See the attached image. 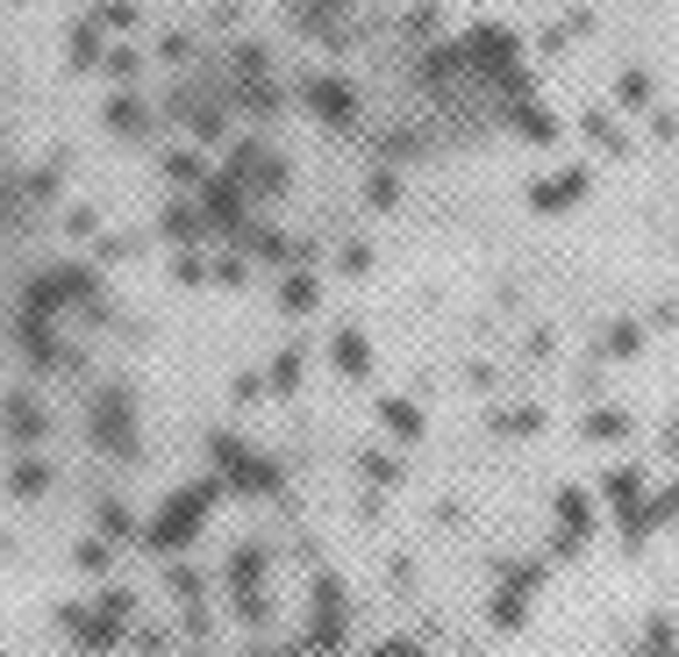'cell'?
<instances>
[{
  "instance_id": "cell-14",
  "label": "cell",
  "mask_w": 679,
  "mask_h": 657,
  "mask_svg": "<svg viewBox=\"0 0 679 657\" xmlns=\"http://www.w3.org/2000/svg\"><path fill=\"white\" fill-rule=\"evenodd\" d=\"M580 193H586V172H580V165H565L558 179H543L530 201H537V208H565V201H580Z\"/></svg>"
},
{
  "instance_id": "cell-41",
  "label": "cell",
  "mask_w": 679,
  "mask_h": 657,
  "mask_svg": "<svg viewBox=\"0 0 679 657\" xmlns=\"http://www.w3.org/2000/svg\"><path fill=\"white\" fill-rule=\"evenodd\" d=\"M251 657H286V650H272V644H258V650H251Z\"/></svg>"
},
{
  "instance_id": "cell-1",
  "label": "cell",
  "mask_w": 679,
  "mask_h": 657,
  "mask_svg": "<svg viewBox=\"0 0 679 657\" xmlns=\"http://www.w3.org/2000/svg\"><path fill=\"white\" fill-rule=\"evenodd\" d=\"M222 494H230V479L222 471H208V479H193V486H179L172 500H165L158 515H150V529H144V543L150 550H187L193 537H201V522L222 508Z\"/></svg>"
},
{
  "instance_id": "cell-38",
  "label": "cell",
  "mask_w": 679,
  "mask_h": 657,
  "mask_svg": "<svg viewBox=\"0 0 679 657\" xmlns=\"http://www.w3.org/2000/svg\"><path fill=\"white\" fill-rule=\"evenodd\" d=\"M100 607H115V615H136V593H129V586H108V593H100Z\"/></svg>"
},
{
  "instance_id": "cell-29",
  "label": "cell",
  "mask_w": 679,
  "mask_h": 657,
  "mask_svg": "<svg viewBox=\"0 0 679 657\" xmlns=\"http://www.w3.org/2000/svg\"><path fill=\"white\" fill-rule=\"evenodd\" d=\"M365 201H372V208H394V201H401V179H394V165H380V172H372Z\"/></svg>"
},
{
  "instance_id": "cell-30",
  "label": "cell",
  "mask_w": 679,
  "mask_h": 657,
  "mask_svg": "<svg viewBox=\"0 0 679 657\" xmlns=\"http://www.w3.org/2000/svg\"><path fill=\"white\" fill-rule=\"evenodd\" d=\"M100 72H108V80H136V72H144V57H136L129 43H115V51L100 57Z\"/></svg>"
},
{
  "instance_id": "cell-22",
  "label": "cell",
  "mask_w": 679,
  "mask_h": 657,
  "mask_svg": "<svg viewBox=\"0 0 679 657\" xmlns=\"http://www.w3.org/2000/svg\"><path fill=\"white\" fill-rule=\"evenodd\" d=\"M72 564H79V572H108V564H115V537H86L79 550H72Z\"/></svg>"
},
{
  "instance_id": "cell-5",
  "label": "cell",
  "mask_w": 679,
  "mask_h": 657,
  "mask_svg": "<svg viewBox=\"0 0 679 657\" xmlns=\"http://www.w3.org/2000/svg\"><path fill=\"white\" fill-rule=\"evenodd\" d=\"M300 650H308V657H337L343 650V586L329 572H315V615H308Z\"/></svg>"
},
{
  "instance_id": "cell-8",
  "label": "cell",
  "mask_w": 679,
  "mask_h": 657,
  "mask_svg": "<svg viewBox=\"0 0 679 657\" xmlns=\"http://www.w3.org/2000/svg\"><path fill=\"white\" fill-rule=\"evenodd\" d=\"M543 586V564H508V579H501V593H494V629H522V607H530V593Z\"/></svg>"
},
{
  "instance_id": "cell-39",
  "label": "cell",
  "mask_w": 679,
  "mask_h": 657,
  "mask_svg": "<svg viewBox=\"0 0 679 657\" xmlns=\"http://www.w3.org/2000/svg\"><path fill=\"white\" fill-rule=\"evenodd\" d=\"M215 279L222 286H244V257H215Z\"/></svg>"
},
{
  "instance_id": "cell-12",
  "label": "cell",
  "mask_w": 679,
  "mask_h": 657,
  "mask_svg": "<svg viewBox=\"0 0 679 657\" xmlns=\"http://www.w3.org/2000/svg\"><path fill=\"white\" fill-rule=\"evenodd\" d=\"M100 29H108V22L86 8V22L72 29V72H100V57H108V51H100Z\"/></svg>"
},
{
  "instance_id": "cell-33",
  "label": "cell",
  "mask_w": 679,
  "mask_h": 657,
  "mask_svg": "<svg viewBox=\"0 0 679 657\" xmlns=\"http://www.w3.org/2000/svg\"><path fill=\"white\" fill-rule=\"evenodd\" d=\"M94 14H100V22H108V29H129V22H136V0H100Z\"/></svg>"
},
{
  "instance_id": "cell-10",
  "label": "cell",
  "mask_w": 679,
  "mask_h": 657,
  "mask_svg": "<svg viewBox=\"0 0 679 657\" xmlns=\"http://www.w3.org/2000/svg\"><path fill=\"white\" fill-rule=\"evenodd\" d=\"M43 430H51V415H43L29 393H8V436L29 451V443H43Z\"/></svg>"
},
{
  "instance_id": "cell-7",
  "label": "cell",
  "mask_w": 679,
  "mask_h": 657,
  "mask_svg": "<svg viewBox=\"0 0 679 657\" xmlns=\"http://www.w3.org/2000/svg\"><path fill=\"white\" fill-rule=\"evenodd\" d=\"M201 215L215 236H244V179L236 172H208L201 179Z\"/></svg>"
},
{
  "instance_id": "cell-28",
  "label": "cell",
  "mask_w": 679,
  "mask_h": 657,
  "mask_svg": "<svg viewBox=\"0 0 679 657\" xmlns=\"http://www.w3.org/2000/svg\"><path fill=\"white\" fill-rule=\"evenodd\" d=\"M601 494H608L615 508L629 515V508H637V471H608V479H601Z\"/></svg>"
},
{
  "instance_id": "cell-23",
  "label": "cell",
  "mask_w": 679,
  "mask_h": 657,
  "mask_svg": "<svg viewBox=\"0 0 679 657\" xmlns=\"http://www.w3.org/2000/svg\"><path fill=\"white\" fill-rule=\"evenodd\" d=\"M100 121H108L115 136H136V129H144V108H136V100L123 94V100H108V108H100Z\"/></svg>"
},
{
  "instance_id": "cell-11",
  "label": "cell",
  "mask_w": 679,
  "mask_h": 657,
  "mask_svg": "<svg viewBox=\"0 0 679 657\" xmlns=\"http://www.w3.org/2000/svg\"><path fill=\"white\" fill-rule=\"evenodd\" d=\"M158 236H165V243H208L215 229H208L201 208H165V215H158Z\"/></svg>"
},
{
  "instance_id": "cell-15",
  "label": "cell",
  "mask_w": 679,
  "mask_h": 657,
  "mask_svg": "<svg viewBox=\"0 0 679 657\" xmlns=\"http://www.w3.org/2000/svg\"><path fill=\"white\" fill-rule=\"evenodd\" d=\"M236 243H244L251 257H265V265H279V257H300V243H286L279 229H251V222H244V236H236Z\"/></svg>"
},
{
  "instance_id": "cell-4",
  "label": "cell",
  "mask_w": 679,
  "mask_h": 657,
  "mask_svg": "<svg viewBox=\"0 0 679 657\" xmlns=\"http://www.w3.org/2000/svg\"><path fill=\"white\" fill-rule=\"evenodd\" d=\"M230 601H236V622L244 629H265L272 622V601H265V543H244L230 564Z\"/></svg>"
},
{
  "instance_id": "cell-32",
  "label": "cell",
  "mask_w": 679,
  "mask_h": 657,
  "mask_svg": "<svg viewBox=\"0 0 679 657\" xmlns=\"http://www.w3.org/2000/svg\"><path fill=\"white\" fill-rule=\"evenodd\" d=\"M22 193H29V201H51V193H57V165H36V172L22 179Z\"/></svg>"
},
{
  "instance_id": "cell-19",
  "label": "cell",
  "mask_w": 679,
  "mask_h": 657,
  "mask_svg": "<svg viewBox=\"0 0 679 657\" xmlns=\"http://www.w3.org/2000/svg\"><path fill=\"white\" fill-rule=\"evenodd\" d=\"M172 644H179V636L165 629V622H136V629H129V650L136 657H172Z\"/></svg>"
},
{
  "instance_id": "cell-17",
  "label": "cell",
  "mask_w": 679,
  "mask_h": 657,
  "mask_svg": "<svg viewBox=\"0 0 679 657\" xmlns=\"http://www.w3.org/2000/svg\"><path fill=\"white\" fill-rule=\"evenodd\" d=\"M380 422H386V430H394L401 443H415V436H422V407H415V401H401V393H386V401H380Z\"/></svg>"
},
{
  "instance_id": "cell-21",
  "label": "cell",
  "mask_w": 679,
  "mask_h": 657,
  "mask_svg": "<svg viewBox=\"0 0 679 657\" xmlns=\"http://www.w3.org/2000/svg\"><path fill=\"white\" fill-rule=\"evenodd\" d=\"M358 471H365L372 486H401V471H407V465H401L394 451H365V457H358Z\"/></svg>"
},
{
  "instance_id": "cell-34",
  "label": "cell",
  "mask_w": 679,
  "mask_h": 657,
  "mask_svg": "<svg viewBox=\"0 0 679 657\" xmlns=\"http://www.w3.org/2000/svg\"><path fill=\"white\" fill-rule=\"evenodd\" d=\"M415 150H422V136L394 129V136H386V144H380V165H386V158H415Z\"/></svg>"
},
{
  "instance_id": "cell-20",
  "label": "cell",
  "mask_w": 679,
  "mask_h": 657,
  "mask_svg": "<svg viewBox=\"0 0 679 657\" xmlns=\"http://www.w3.org/2000/svg\"><path fill=\"white\" fill-rule=\"evenodd\" d=\"M508 121H516V129H522V136H530V144H551V136H558V121H551V115H543V108H537V100H516V115H508Z\"/></svg>"
},
{
  "instance_id": "cell-37",
  "label": "cell",
  "mask_w": 679,
  "mask_h": 657,
  "mask_svg": "<svg viewBox=\"0 0 679 657\" xmlns=\"http://www.w3.org/2000/svg\"><path fill=\"white\" fill-rule=\"evenodd\" d=\"M623 430H629L623 415H586V436H623Z\"/></svg>"
},
{
  "instance_id": "cell-40",
  "label": "cell",
  "mask_w": 679,
  "mask_h": 657,
  "mask_svg": "<svg viewBox=\"0 0 679 657\" xmlns=\"http://www.w3.org/2000/svg\"><path fill=\"white\" fill-rule=\"evenodd\" d=\"M187 636H193V644L208 636V607H201V601H187Z\"/></svg>"
},
{
  "instance_id": "cell-9",
  "label": "cell",
  "mask_w": 679,
  "mask_h": 657,
  "mask_svg": "<svg viewBox=\"0 0 679 657\" xmlns=\"http://www.w3.org/2000/svg\"><path fill=\"white\" fill-rule=\"evenodd\" d=\"M308 108L322 115V121H337V129H351V121H358V94L343 80H315L308 86Z\"/></svg>"
},
{
  "instance_id": "cell-6",
  "label": "cell",
  "mask_w": 679,
  "mask_h": 657,
  "mask_svg": "<svg viewBox=\"0 0 679 657\" xmlns=\"http://www.w3.org/2000/svg\"><path fill=\"white\" fill-rule=\"evenodd\" d=\"M94 443L115 457H136V415H129V393L123 386H100L94 393Z\"/></svg>"
},
{
  "instance_id": "cell-26",
  "label": "cell",
  "mask_w": 679,
  "mask_h": 657,
  "mask_svg": "<svg viewBox=\"0 0 679 657\" xmlns=\"http://www.w3.org/2000/svg\"><path fill=\"white\" fill-rule=\"evenodd\" d=\"M94 529H100V537H136V522H129V508H123V500H100Z\"/></svg>"
},
{
  "instance_id": "cell-13",
  "label": "cell",
  "mask_w": 679,
  "mask_h": 657,
  "mask_svg": "<svg viewBox=\"0 0 679 657\" xmlns=\"http://www.w3.org/2000/svg\"><path fill=\"white\" fill-rule=\"evenodd\" d=\"M43 486H51V465L22 451V457H14V471H8V494H14V500H36Z\"/></svg>"
},
{
  "instance_id": "cell-16",
  "label": "cell",
  "mask_w": 679,
  "mask_h": 657,
  "mask_svg": "<svg viewBox=\"0 0 679 657\" xmlns=\"http://www.w3.org/2000/svg\"><path fill=\"white\" fill-rule=\"evenodd\" d=\"M329 350H337V372H351V379L372 372V343L358 329H337V343H329Z\"/></svg>"
},
{
  "instance_id": "cell-3",
  "label": "cell",
  "mask_w": 679,
  "mask_h": 657,
  "mask_svg": "<svg viewBox=\"0 0 679 657\" xmlns=\"http://www.w3.org/2000/svg\"><path fill=\"white\" fill-rule=\"evenodd\" d=\"M100 294V279L86 265H51V272H36L29 279V294H22V308L29 315H65V308H79V300H94Z\"/></svg>"
},
{
  "instance_id": "cell-36",
  "label": "cell",
  "mask_w": 679,
  "mask_h": 657,
  "mask_svg": "<svg viewBox=\"0 0 679 657\" xmlns=\"http://www.w3.org/2000/svg\"><path fill=\"white\" fill-rule=\"evenodd\" d=\"M365 657H422V644H407V636H386V644H372Z\"/></svg>"
},
{
  "instance_id": "cell-25",
  "label": "cell",
  "mask_w": 679,
  "mask_h": 657,
  "mask_svg": "<svg viewBox=\"0 0 679 657\" xmlns=\"http://www.w3.org/2000/svg\"><path fill=\"white\" fill-rule=\"evenodd\" d=\"M501 436H537L543 430V407H516V415H487Z\"/></svg>"
},
{
  "instance_id": "cell-31",
  "label": "cell",
  "mask_w": 679,
  "mask_h": 657,
  "mask_svg": "<svg viewBox=\"0 0 679 657\" xmlns=\"http://www.w3.org/2000/svg\"><path fill=\"white\" fill-rule=\"evenodd\" d=\"M165 586H172L179 601H201V586H208V579L193 572V564H172V572H165Z\"/></svg>"
},
{
  "instance_id": "cell-27",
  "label": "cell",
  "mask_w": 679,
  "mask_h": 657,
  "mask_svg": "<svg viewBox=\"0 0 679 657\" xmlns=\"http://www.w3.org/2000/svg\"><path fill=\"white\" fill-rule=\"evenodd\" d=\"M165 172H172L179 187H201V179H208V172H201V158H193V150H165Z\"/></svg>"
},
{
  "instance_id": "cell-35",
  "label": "cell",
  "mask_w": 679,
  "mask_h": 657,
  "mask_svg": "<svg viewBox=\"0 0 679 657\" xmlns=\"http://www.w3.org/2000/svg\"><path fill=\"white\" fill-rule=\"evenodd\" d=\"M337 265H343V272H365V265H372V243H343Z\"/></svg>"
},
{
  "instance_id": "cell-18",
  "label": "cell",
  "mask_w": 679,
  "mask_h": 657,
  "mask_svg": "<svg viewBox=\"0 0 679 657\" xmlns=\"http://www.w3.org/2000/svg\"><path fill=\"white\" fill-rule=\"evenodd\" d=\"M315 300H322V286H315L308 272H286V279H279V308H286V315H308Z\"/></svg>"
},
{
  "instance_id": "cell-24",
  "label": "cell",
  "mask_w": 679,
  "mask_h": 657,
  "mask_svg": "<svg viewBox=\"0 0 679 657\" xmlns=\"http://www.w3.org/2000/svg\"><path fill=\"white\" fill-rule=\"evenodd\" d=\"M265 386H272V393H294V386H300V350H279V358H272Z\"/></svg>"
},
{
  "instance_id": "cell-2",
  "label": "cell",
  "mask_w": 679,
  "mask_h": 657,
  "mask_svg": "<svg viewBox=\"0 0 679 657\" xmlns=\"http://www.w3.org/2000/svg\"><path fill=\"white\" fill-rule=\"evenodd\" d=\"M208 457H215V471L236 486V494H279V465H272V457H258L244 436L215 430V436H208Z\"/></svg>"
}]
</instances>
